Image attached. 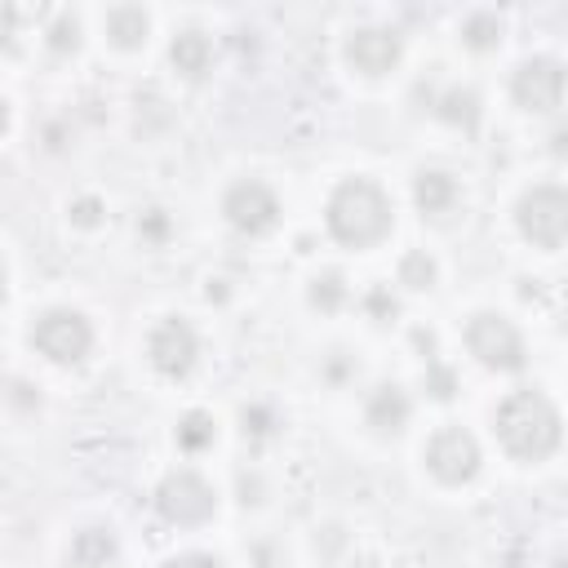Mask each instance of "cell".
Masks as SVG:
<instances>
[{"instance_id": "cell-4", "label": "cell", "mask_w": 568, "mask_h": 568, "mask_svg": "<svg viewBox=\"0 0 568 568\" xmlns=\"http://www.w3.org/2000/svg\"><path fill=\"white\" fill-rule=\"evenodd\" d=\"M466 346H470V355L479 359V364H488V368H501V373H515V368H524V337L515 333V324L510 320H501V315H475L470 324H466Z\"/></svg>"}, {"instance_id": "cell-25", "label": "cell", "mask_w": 568, "mask_h": 568, "mask_svg": "<svg viewBox=\"0 0 568 568\" xmlns=\"http://www.w3.org/2000/svg\"><path fill=\"white\" fill-rule=\"evenodd\" d=\"M368 311H373L377 320H390V315H395V297H390L386 288H373V293H368Z\"/></svg>"}, {"instance_id": "cell-29", "label": "cell", "mask_w": 568, "mask_h": 568, "mask_svg": "<svg viewBox=\"0 0 568 568\" xmlns=\"http://www.w3.org/2000/svg\"><path fill=\"white\" fill-rule=\"evenodd\" d=\"M555 151H559V155L568 151V129H559V133H555Z\"/></svg>"}, {"instance_id": "cell-6", "label": "cell", "mask_w": 568, "mask_h": 568, "mask_svg": "<svg viewBox=\"0 0 568 568\" xmlns=\"http://www.w3.org/2000/svg\"><path fill=\"white\" fill-rule=\"evenodd\" d=\"M213 488L195 475V470H178V475H169L164 484H160V493H155V506H160V515L164 519H173V524H204L209 515H213Z\"/></svg>"}, {"instance_id": "cell-21", "label": "cell", "mask_w": 568, "mask_h": 568, "mask_svg": "<svg viewBox=\"0 0 568 568\" xmlns=\"http://www.w3.org/2000/svg\"><path fill=\"white\" fill-rule=\"evenodd\" d=\"M430 280H435V262H430L426 253H408V257L399 262V284H408V288H430Z\"/></svg>"}, {"instance_id": "cell-9", "label": "cell", "mask_w": 568, "mask_h": 568, "mask_svg": "<svg viewBox=\"0 0 568 568\" xmlns=\"http://www.w3.org/2000/svg\"><path fill=\"white\" fill-rule=\"evenodd\" d=\"M222 213H226V222H231L235 231L262 235V231L275 226L280 204H275L271 186H262V182H235V186L226 191V200H222Z\"/></svg>"}, {"instance_id": "cell-19", "label": "cell", "mask_w": 568, "mask_h": 568, "mask_svg": "<svg viewBox=\"0 0 568 568\" xmlns=\"http://www.w3.org/2000/svg\"><path fill=\"white\" fill-rule=\"evenodd\" d=\"M497 36H501V22L493 13H470L466 27H462V40L470 49H488V44H497Z\"/></svg>"}, {"instance_id": "cell-5", "label": "cell", "mask_w": 568, "mask_h": 568, "mask_svg": "<svg viewBox=\"0 0 568 568\" xmlns=\"http://www.w3.org/2000/svg\"><path fill=\"white\" fill-rule=\"evenodd\" d=\"M31 342H36V351H44L49 359L75 364V359H84L93 333H89V320H84L80 311H62V306H58V311H44V315L36 320Z\"/></svg>"}, {"instance_id": "cell-23", "label": "cell", "mask_w": 568, "mask_h": 568, "mask_svg": "<svg viewBox=\"0 0 568 568\" xmlns=\"http://www.w3.org/2000/svg\"><path fill=\"white\" fill-rule=\"evenodd\" d=\"M71 217H75V222H80V226H93V222H98V217H102V204H98V200H93V195H80V200H75V204H71Z\"/></svg>"}, {"instance_id": "cell-12", "label": "cell", "mask_w": 568, "mask_h": 568, "mask_svg": "<svg viewBox=\"0 0 568 568\" xmlns=\"http://www.w3.org/2000/svg\"><path fill=\"white\" fill-rule=\"evenodd\" d=\"M413 195H417V209L426 217H444L453 209V200H457V182L448 173H439V169H422L417 182H413Z\"/></svg>"}, {"instance_id": "cell-28", "label": "cell", "mask_w": 568, "mask_h": 568, "mask_svg": "<svg viewBox=\"0 0 568 568\" xmlns=\"http://www.w3.org/2000/svg\"><path fill=\"white\" fill-rule=\"evenodd\" d=\"M244 430H253V435H262V430H266V413H262V408H253V413H244Z\"/></svg>"}, {"instance_id": "cell-15", "label": "cell", "mask_w": 568, "mask_h": 568, "mask_svg": "<svg viewBox=\"0 0 568 568\" xmlns=\"http://www.w3.org/2000/svg\"><path fill=\"white\" fill-rule=\"evenodd\" d=\"M106 36H111L120 49L142 44V40H146V13H142L138 4H115V9L106 13Z\"/></svg>"}, {"instance_id": "cell-8", "label": "cell", "mask_w": 568, "mask_h": 568, "mask_svg": "<svg viewBox=\"0 0 568 568\" xmlns=\"http://www.w3.org/2000/svg\"><path fill=\"white\" fill-rule=\"evenodd\" d=\"M426 466L444 479V484H462L479 470V444L470 430L462 426H444L430 444H426Z\"/></svg>"}, {"instance_id": "cell-3", "label": "cell", "mask_w": 568, "mask_h": 568, "mask_svg": "<svg viewBox=\"0 0 568 568\" xmlns=\"http://www.w3.org/2000/svg\"><path fill=\"white\" fill-rule=\"evenodd\" d=\"M515 217H519V231H524L532 244L559 248V244L568 240V191H564V186H532V191L519 200Z\"/></svg>"}, {"instance_id": "cell-10", "label": "cell", "mask_w": 568, "mask_h": 568, "mask_svg": "<svg viewBox=\"0 0 568 568\" xmlns=\"http://www.w3.org/2000/svg\"><path fill=\"white\" fill-rule=\"evenodd\" d=\"M146 355L151 364L164 373V377H182L191 364H195V333L186 320H164L151 328V342H146Z\"/></svg>"}, {"instance_id": "cell-13", "label": "cell", "mask_w": 568, "mask_h": 568, "mask_svg": "<svg viewBox=\"0 0 568 568\" xmlns=\"http://www.w3.org/2000/svg\"><path fill=\"white\" fill-rule=\"evenodd\" d=\"M404 422H408V395H404L395 382L377 386V390L368 395V426H377L382 435H395Z\"/></svg>"}, {"instance_id": "cell-22", "label": "cell", "mask_w": 568, "mask_h": 568, "mask_svg": "<svg viewBox=\"0 0 568 568\" xmlns=\"http://www.w3.org/2000/svg\"><path fill=\"white\" fill-rule=\"evenodd\" d=\"M75 40H80L75 18H58V22L49 27V44H53V49H75Z\"/></svg>"}, {"instance_id": "cell-17", "label": "cell", "mask_w": 568, "mask_h": 568, "mask_svg": "<svg viewBox=\"0 0 568 568\" xmlns=\"http://www.w3.org/2000/svg\"><path fill=\"white\" fill-rule=\"evenodd\" d=\"M448 124H462V129H475V120H479V98L470 93V89H448L444 98H439V106H435Z\"/></svg>"}, {"instance_id": "cell-7", "label": "cell", "mask_w": 568, "mask_h": 568, "mask_svg": "<svg viewBox=\"0 0 568 568\" xmlns=\"http://www.w3.org/2000/svg\"><path fill=\"white\" fill-rule=\"evenodd\" d=\"M564 67L555 58H528L519 62L515 80H510V93L524 111H555L559 98H564Z\"/></svg>"}, {"instance_id": "cell-1", "label": "cell", "mask_w": 568, "mask_h": 568, "mask_svg": "<svg viewBox=\"0 0 568 568\" xmlns=\"http://www.w3.org/2000/svg\"><path fill=\"white\" fill-rule=\"evenodd\" d=\"M328 231L351 244V248H368L390 231V200L377 182L368 178H346L333 200H328Z\"/></svg>"}, {"instance_id": "cell-26", "label": "cell", "mask_w": 568, "mask_h": 568, "mask_svg": "<svg viewBox=\"0 0 568 568\" xmlns=\"http://www.w3.org/2000/svg\"><path fill=\"white\" fill-rule=\"evenodd\" d=\"M426 382H430V390H435L439 399H448V395H453V373H448V368H439V364H435V368L426 373Z\"/></svg>"}, {"instance_id": "cell-20", "label": "cell", "mask_w": 568, "mask_h": 568, "mask_svg": "<svg viewBox=\"0 0 568 568\" xmlns=\"http://www.w3.org/2000/svg\"><path fill=\"white\" fill-rule=\"evenodd\" d=\"M342 297H346V284H342L337 271H328V275H320V280L311 284V306H320V311H337Z\"/></svg>"}, {"instance_id": "cell-2", "label": "cell", "mask_w": 568, "mask_h": 568, "mask_svg": "<svg viewBox=\"0 0 568 568\" xmlns=\"http://www.w3.org/2000/svg\"><path fill=\"white\" fill-rule=\"evenodd\" d=\"M497 435H501V444H506L515 457L537 462V457H546V453L559 444V413H555V404H550L546 395H537V390H515V395H506L501 408H497Z\"/></svg>"}, {"instance_id": "cell-14", "label": "cell", "mask_w": 568, "mask_h": 568, "mask_svg": "<svg viewBox=\"0 0 568 568\" xmlns=\"http://www.w3.org/2000/svg\"><path fill=\"white\" fill-rule=\"evenodd\" d=\"M169 58H173V67H178L182 75L200 80V75L209 71V62H213V44H209L204 31H178L173 44H169Z\"/></svg>"}, {"instance_id": "cell-27", "label": "cell", "mask_w": 568, "mask_h": 568, "mask_svg": "<svg viewBox=\"0 0 568 568\" xmlns=\"http://www.w3.org/2000/svg\"><path fill=\"white\" fill-rule=\"evenodd\" d=\"M164 568H222V559H213V555H178Z\"/></svg>"}, {"instance_id": "cell-16", "label": "cell", "mask_w": 568, "mask_h": 568, "mask_svg": "<svg viewBox=\"0 0 568 568\" xmlns=\"http://www.w3.org/2000/svg\"><path fill=\"white\" fill-rule=\"evenodd\" d=\"M115 555V537L106 532V528H84L75 541H71V559L80 564V568H98V564H106Z\"/></svg>"}, {"instance_id": "cell-24", "label": "cell", "mask_w": 568, "mask_h": 568, "mask_svg": "<svg viewBox=\"0 0 568 568\" xmlns=\"http://www.w3.org/2000/svg\"><path fill=\"white\" fill-rule=\"evenodd\" d=\"M138 231H142L146 240H164V231H169V217H164L160 209H146V213H142V222H138Z\"/></svg>"}, {"instance_id": "cell-18", "label": "cell", "mask_w": 568, "mask_h": 568, "mask_svg": "<svg viewBox=\"0 0 568 568\" xmlns=\"http://www.w3.org/2000/svg\"><path fill=\"white\" fill-rule=\"evenodd\" d=\"M178 444H182L186 453L209 448V444H213V417H209V413H186V417L178 422Z\"/></svg>"}, {"instance_id": "cell-11", "label": "cell", "mask_w": 568, "mask_h": 568, "mask_svg": "<svg viewBox=\"0 0 568 568\" xmlns=\"http://www.w3.org/2000/svg\"><path fill=\"white\" fill-rule=\"evenodd\" d=\"M346 62L364 75H386L399 62V36L386 27H364L346 40Z\"/></svg>"}]
</instances>
